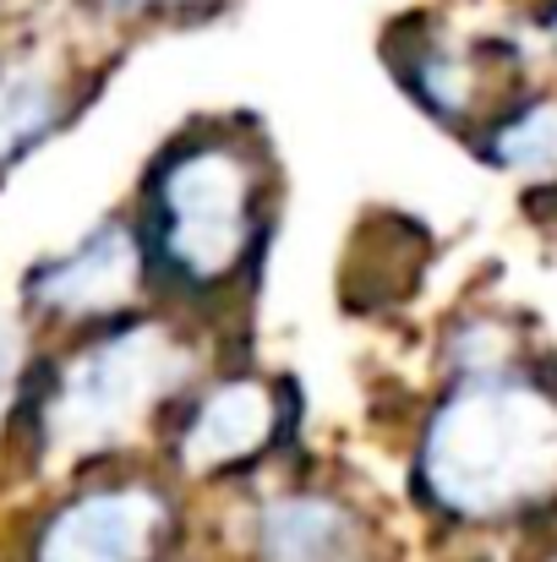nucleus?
<instances>
[{
	"mask_svg": "<svg viewBox=\"0 0 557 562\" xmlns=\"http://www.w3.org/2000/svg\"><path fill=\"white\" fill-rule=\"evenodd\" d=\"M219 328L154 301L115 323L44 339L22 398L0 431L5 464L33 481L154 459L181 393L219 367Z\"/></svg>",
	"mask_w": 557,
	"mask_h": 562,
	"instance_id": "1",
	"label": "nucleus"
},
{
	"mask_svg": "<svg viewBox=\"0 0 557 562\" xmlns=\"http://www.w3.org/2000/svg\"><path fill=\"white\" fill-rule=\"evenodd\" d=\"M279 159L252 115H197L137 176L132 218L154 295L224 328L263 284L279 235Z\"/></svg>",
	"mask_w": 557,
	"mask_h": 562,
	"instance_id": "2",
	"label": "nucleus"
},
{
	"mask_svg": "<svg viewBox=\"0 0 557 562\" xmlns=\"http://www.w3.org/2000/svg\"><path fill=\"white\" fill-rule=\"evenodd\" d=\"M410 497L459 536H514L557 519V367L509 356L437 376L410 442Z\"/></svg>",
	"mask_w": 557,
	"mask_h": 562,
	"instance_id": "3",
	"label": "nucleus"
},
{
	"mask_svg": "<svg viewBox=\"0 0 557 562\" xmlns=\"http://www.w3.org/2000/svg\"><path fill=\"white\" fill-rule=\"evenodd\" d=\"M191 536V492L159 459L49 481L11 536V562H165Z\"/></svg>",
	"mask_w": 557,
	"mask_h": 562,
	"instance_id": "4",
	"label": "nucleus"
},
{
	"mask_svg": "<svg viewBox=\"0 0 557 562\" xmlns=\"http://www.w3.org/2000/svg\"><path fill=\"white\" fill-rule=\"evenodd\" d=\"M230 562H393L382 514L312 470H263L219 492L213 536Z\"/></svg>",
	"mask_w": 557,
	"mask_h": 562,
	"instance_id": "5",
	"label": "nucleus"
},
{
	"mask_svg": "<svg viewBox=\"0 0 557 562\" xmlns=\"http://www.w3.org/2000/svg\"><path fill=\"white\" fill-rule=\"evenodd\" d=\"M301 393L257 367H208L170 409L154 459L186 492H224L285 459L296 442Z\"/></svg>",
	"mask_w": 557,
	"mask_h": 562,
	"instance_id": "6",
	"label": "nucleus"
},
{
	"mask_svg": "<svg viewBox=\"0 0 557 562\" xmlns=\"http://www.w3.org/2000/svg\"><path fill=\"white\" fill-rule=\"evenodd\" d=\"M154 301L159 295H154V273H148V251H143L132 207L93 218L66 246L33 257L16 279V306L44 339L115 323Z\"/></svg>",
	"mask_w": 557,
	"mask_h": 562,
	"instance_id": "7",
	"label": "nucleus"
},
{
	"mask_svg": "<svg viewBox=\"0 0 557 562\" xmlns=\"http://www.w3.org/2000/svg\"><path fill=\"white\" fill-rule=\"evenodd\" d=\"M382 60H388L393 82L404 88V99L426 121H437L443 132H459V137H470L509 93L525 88L520 44H509L498 33L454 27L443 16L393 22Z\"/></svg>",
	"mask_w": 557,
	"mask_h": 562,
	"instance_id": "8",
	"label": "nucleus"
},
{
	"mask_svg": "<svg viewBox=\"0 0 557 562\" xmlns=\"http://www.w3.org/2000/svg\"><path fill=\"white\" fill-rule=\"evenodd\" d=\"M104 71L55 38H0V181L49 148L93 104Z\"/></svg>",
	"mask_w": 557,
	"mask_h": 562,
	"instance_id": "9",
	"label": "nucleus"
},
{
	"mask_svg": "<svg viewBox=\"0 0 557 562\" xmlns=\"http://www.w3.org/2000/svg\"><path fill=\"white\" fill-rule=\"evenodd\" d=\"M465 143L503 176L557 181V88H531L525 82Z\"/></svg>",
	"mask_w": 557,
	"mask_h": 562,
	"instance_id": "10",
	"label": "nucleus"
},
{
	"mask_svg": "<svg viewBox=\"0 0 557 562\" xmlns=\"http://www.w3.org/2000/svg\"><path fill=\"white\" fill-rule=\"evenodd\" d=\"M230 0H82L88 22L104 33H159V27H197L213 22Z\"/></svg>",
	"mask_w": 557,
	"mask_h": 562,
	"instance_id": "11",
	"label": "nucleus"
},
{
	"mask_svg": "<svg viewBox=\"0 0 557 562\" xmlns=\"http://www.w3.org/2000/svg\"><path fill=\"white\" fill-rule=\"evenodd\" d=\"M44 334L22 317V306H0V431L22 398V382L33 372V356H38Z\"/></svg>",
	"mask_w": 557,
	"mask_h": 562,
	"instance_id": "12",
	"label": "nucleus"
},
{
	"mask_svg": "<svg viewBox=\"0 0 557 562\" xmlns=\"http://www.w3.org/2000/svg\"><path fill=\"white\" fill-rule=\"evenodd\" d=\"M165 562H230V558H224V552H219L213 541H208V547H191V536H186V541H181V547H176V552H170Z\"/></svg>",
	"mask_w": 557,
	"mask_h": 562,
	"instance_id": "13",
	"label": "nucleus"
},
{
	"mask_svg": "<svg viewBox=\"0 0 557 562\" xmlns=\"http://www.w3.org/2000/svg\"><path fill=\"white\" fill-rule=\"evenodd\" d=\"M531 27H536L547 44H557V0H536V11H531Z\"/></svg>",
	"mask_w": 557,
	"mask_h": 562,
	"instance_id": "14",
	"label": "nucleus"
}]
</instances>
